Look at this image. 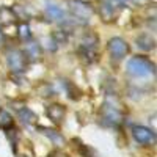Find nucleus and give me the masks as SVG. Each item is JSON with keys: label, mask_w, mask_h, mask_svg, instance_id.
<instances>
[{"label": "nucleus", "mask_w": 157, "mask_h": 157, "mask_svg": "<svg viewBox=\"0 0 157 157\" xmlns=\"http://www.w3.org/2000/svg\"><path fill=\"white\" fill-rule=\"evenodd\" d=\"M17 157H27V155H24V154H17Z\"/></svg>", "instance_id": "412c9836"}, {"label": "nucleus", "mask_w": 157, "mask_h": 157, "mask_svg": "<svg viewBox=\"0 0 157 157\" xmlns=\"http://www.w3.org/2000/svg\"><path fill=\"white\" fill-rule=\"evenodd\" d=\"M135 2H143V0H135Z\"/></svg>", "instance_id": "4be33fe9"}, {"label": "nucleus", "mask_w": 157, "mask_h": 157, "mask_svg": "<svg viewBox=\"0 0 157 157\" xmlns=\"http://www.w3.org/2000/svg\"><path fill=\"white\" fill-rule=\"evenodd\" d=\"M127 74L137 77V78H146V77H152L155 74V66L154 63L148 58V57H141V55H135L127 61Z\"/></svg>", "instance_id": "f257e3e1"}, {"label": "nucleus", "mask_w": 157, "mask_h": 157, "mask_svg": "<svg viewBox=\"0 0 157 157\" xmlns=\"http://www.w3.org/2000/svg\"><path fill=\"white\" fill-rule=\"evenodd\" d=\"M154 39L149 36V35H141V36H138V39H137V46H138V49H141V50H145V52H149V50H152L154 49Z\"/></svg>", "instance_id": "2eb2a0df"}, {"label": "nucleus", "mask_w": 157, "mask_h": 157, "mask_svg": "<svg viewBox=\"0 0 157 157\" xmlns=\"http://www.w3.org/2000/svg\"><path fill=\"white\" fill-rule=\"evenodd\" d=\"M78 152L83 154L85 157H94V151L91 148H88L85 143H78Z\"/></svg>", "instance_id": "a211bd4d"}, {"label": "nucleus", "mask_w": 157, "mask_h": 157, "mask_svg": "<svg viewBox=\"0 0 157 157\" xmlns=\"http://www.w3.org/2000/svg\"><path fill=\"white\" fill-rule=\"evenodd\" d=\"M17 21V14L14 13V10L10 6H0V24L2 25H11Z\"/></svg>", "instance_id": "ddd939ff"}, {"label": "nucleus", "mask_w": 157, "mask_h": 157, "mask_svg": "<svg viewBox=\"0 0 157 157\" xmlns=\"http://www.w3.org/2000/svg\"><path fill=\"white\" fill-rule=\"evenodd\" d=\"M2 41H3V33H2V29H0V44H2Z\"/></svg>", "instance_id": "aec40b11"}, {"label": "nucleus", "mask_w": 157, "mask_h": 157, "mask_svg": "<svg viewBox=\"0 0 157 157\" xmlns=\"http://www.w3.org/2000/svg\"><path fill=\"white\" fill-rule=\"evenodd\" d=\"M46 16L52 21V22H57V24H68V16H66V11L63 8H60L55 3H49L44 10Z\"/></svg>", "instance_id": "1a4fd4ad"}, {"label": "nucleus", "mask_w": 157, "mask_h": 157, "mask_svg": "<svg viewBox=\"0 0 157 157\" xmlns=\"http://www.w3.org/2000/svg\"><path fill=\"white\" fill-rule=\"evenodd\" d=\"M17 36L22 39V41H29L30 36H32V29L29 22H21L17 25Z\"/></svg>", "instance_id": "f3484780"}, {"label": "nucleus", "mask_w": 157, "mask_h": 157, "mask_svg": "<svg viewBox=\"0 0 157 157\" xmlns=\"http://www.w3.org/2000/svg\"><path fill=\"white\" fill-rule=\"evenodd\" d=\"M46 115L52 123L58 126V124L63 123L64 116H66V107L61 105V104H50L46 109Z\"/></svg>", "instance_id": "9d476101"}, {"label": "nucleus", "mask_w": 157, "mask_h": 157, "mask_svg": "<svg viewBox=\"0 0 157 157\" xmlns=\"http://www.w3.org/2000/svg\"><path fill=\"white\" fill-rule=\"evenodd\" d=\"M39 132L43 135H46L55 146H63L66 143V138H64L57 129H50V127H39Z\"/></svg>", "instance_id": "f8f14e48"}, {"label": "nucleus", "mask_w": 157, "mask_h": 157, "mask_svg": "<svg viewBox=\"0 0 157 157\" xmlns=\"http://www.w3.org/2000/svg\"><path fill=\"white\" fill-rule=\"evenodd\" d=\"M98 44L99 39L94 33H86L78 43V55L86 63H93L98 58Z\"/></svg>", "instance_id": "7ed1b4c3"}, {"label": "nucleus", "mask_w": 157, "mask_h": 157, "mask_svg": "<svg viewBox=\"0 0 157 157\" xmlns=\"http://www.w3.org/2000/svg\"><path fill=\"white\" fill-rule=\"evenodd\" d=\"M6 63L13 74H24L27 71L29 60L25 54L19 49H8L6 50Z\"/></svg>", "instance_id": "20e7f679"}, {"label": "nucleus", "mask_w": 157, "mask_h": 157, "mask_svg": "<svg viewBox=\"0 0 157 157\" xmlns=\"http://www.w3.org/2000/svg\"><path fill=\"white\" fill-rule=\"evenodd\" d=\"M17 116H19V121H21L22 124H25V126H35V124L38 123L36 115H35L30 109H27V107L19 109V110H17Z\"/></svg>", "instance_id": "4468645a"}, {"label": "nucleus", "mask_w": 157, "mask_h": 157, "mask_svg": "<svg viewBox=\"0 0 157 157\" xmlns=\"http://www.w3.org/2000/svg\"><path fill=\"white\" fill-rule=\"evenodd\" d=\"M13 126H14V120H13V116L3 110L0 109V129H13Z\"/></svg>", "instance_id": "dca6fc26"}, {"label": "nucleus", "mask_w": 157, "mask_h": 157, "mask_svg": "<svg viewBox=\"0 0 157 157\" xmlns=\"http://www.w3.org/2000/svg\"><path fill=\"white\" fill-rule=\"evenodd\" d=\"M68 11L71 13L74 21L80 22V24L82 22L86 24L91 19V16H93V8L85 2H80V0H71L69 6H68Z\"/></svg>", "instance_id": "39448f33"}, {"label": "nucleus", "mask_w": 157, "mask_h": 157, "mask_svg": "<svg viewBox=\"0 0 157 157\" xmlns=\"http://www.w3.org/2000/svg\"><path fill=\"white\" fill-rule=\"evenodd\" d=\"M22 52L25 54V57H27L29 61H38L39 58H41V55H43V47L36 41H32V43L29 41L27 44H25Z\"/></svg>", "instance_id": "9b49d317"}, {"label": "nucleus", "mask_w": 157, "mask_h": 157, "mask_svg": "<svg viewBox=\"0 0 157 157\" xmlns=\"http://www.w3.org/2000/svg\"><path fill=\"white\" fill-rule=\"evenodd\" d=\"M107 49H109V54H110L112 60H115V61H121L130 52V46L127 44V41H124L123 38H118V36L109 39Z\"/></svg>", "instance_id": "423d86ee"}, {"label": "nucleus", "mask_w": 157, "mask_h": 157, "mask_svg": "<svg viewBox=\"0 0 157 157\" xmlns=\"http://www.w3.org/2000/svg\"><path fill=\"white\" fill-rule=\"evenodd\" d=\"M118 8L112 0H105V2H101L99 5V16L104 22H113L118 16Z\"/></svg>", "instance_id": "6e6552de"}, {"label": "nucleus", "mask_w": 157, "mask_h": 157, "mask_svg": "<svg viewBox=\"0 0 157 157\" xmlns=\"http://www.w3.org/2000/svg\"><path fill=\"white\" fill-rule=\"evenodd\" d=\"M47 157H68V154H64V152H61V151H52Z\"/></svg>", "instance_id": "6ab92c4d"}, {"label": "nucleus", "mask_w": 157, "mask_h": 157, "mask_svg": "<svg viewBox=\"0 0 157 157\" xmlns=\"http://www.w3.org/2000/svg\"><path fill=\"white\" fill-rule=\"evenodd\" d=\"M132 137L135 138L137 143H140L143 146H152V145H155V140H157L155 132L146 126H134Z\"/></svg>", "instance_id": "0eeeda50"}, {"label": "nucleus", "mask_w": 157, "mask_h": 157, "mask_svg": "<svg viewBox=\"0 0 157 157\" xmlns=\"http://www.w3.org/2000/svg\"><path fill=\"white\" fill-rule=\"evenodd\" d=\"M101 120L109 127H118L123 123L124 120L123 110L115 99H109L104 102V105L101 107Z\"/></svg>", "instance_id": "f03ea898"}]
</instances>
